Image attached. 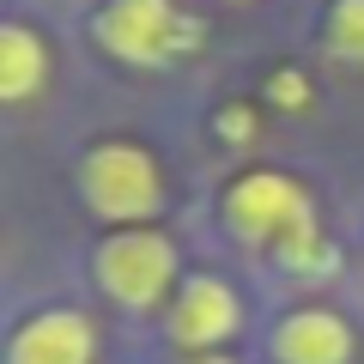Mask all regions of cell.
I'll return each instance as SVG.
<instances>
[{"label":"cell","instance_id":"cell-4","mask_svg":"<svg viewBox=\"0 0 364 364\" xmlns=\"http://www.w3.org/2000/svg\"><path fill=\"white\" fill-rule=\"evenodd\" d=\"M219 225L225 237H237L243 249H261V255H279L298 231H310L316 219V200L291 170H273V164H255V170H237L219 195Z\"/></svg>","mask_w":364,"mask_h":364},{"label":"cell","instance_id":"cell-8","mask_svg":"<svg viewBox=\"0 0 364 364\" xmlns=\"http://www.w3.org/2000/svg\"><path fill=\"white\" fill-rule=\"evenodd\" d=\"M49 79H55V43L31 18H6L0 25V97H6V109H25L31 97H43Z\"/></svg>","mask_w":364,"mask_h":364},{"label":"cell","instance_id":"cell-3","mask_svg":"<svg viewBox=\"0 0 364 364\" xmlns=\"http://www.w3.org/2000/svg\"><path fill=\"white\" fill-rule=\"evenodd\" d=\"M200 18L182 0H97L91 6V43L122 67L164 73L200 49Z\"/></svg>","mask_w":364,"mask_h":364},{"label":"cell","instance_id":"cell-6","mask_svg":"<svg viewBox=\"0 0 364 364\" xmlns=\"http://www.w3.org/2000/svg\"><path fill=\"white\" fill-rule=\"evenodd\" d=\"M358 328L334 304H298L267 328V364H352Z\"/></svg>","mask_w":364,"mask_h":364},{"label":"cell","instance_id":"cell-5","mask_svg":"<svg viewBox=\"0 0 364 364\" xmlns=\"http://www.w3.org/2000/svg\"><path fill=\"white\" fill-rule=\"evenodd\" d=\"M243 328V298L225 273H188L176 286L164 310V340L182 352V358H200V352H225V340H237Z\"/></svg>","mask_w":364,"mask_h":364},{"label":"cell","instance_id":"cell-9","mask_svg":"<svg viewBox=\"0 0 364 364\" xmlns=\"http://www.w3.org/2000/svg\"><path fill=\"white\" fill-rule=\"evenodd\" d=\"M322 55L334 67H364V0H328V13H322Z\"/></svg>","mask_w":364,"mask_h":364},{"label":"cell","instance_id":"cell-2","mask_svg":"<svg viewBox=\"0 0 364 364\" xmlns=\"http://www.w3.org/2000/svg\"><path fill=\"white\" fill-rule=\"evenodd\" d=\"M91 279L116 310L128 316H152L170 310L176 286L188 279L182 273V249L170 231L158 225H128V231H104L97 249H91Z\"/></svg>","mask_w":364,"mask_h":364},{"label":"cell","instance_id":"cell-11","mask_svg":"<svg viewBox=\"0 0 364 364\" xmlns=\"http://www.w3.org/2000/svg\"><path fill=\"white\" fill-rule=\"evenodd\" d=\"M182 364H243V358H231V352H200V358H182Z\"/></svg>","mask_w":364,"mask_h":364},{"label":"cell","instance_id":"cell-1","mask_svg":"<svg viewBox=\"0 0 364 364\" xmlns=\"http://www.w3.org/2000/svg\"><path fill=\"white\" fill-rule=\"evenodd\" d=\"M79 200L97 225L109 231H128V225H158L164 213V164H158L152 146L128 140V134H109V140L85 146L73 164Z\"/></svg>","mask_w":364,"mask_h":364},{"label":"cell","instance_id":"cell-7","mask_svg":"<svg viewBox=\"0 0 364 364\" xmlns=\"http://www.w3.org/2000/svg\"><path fill=\"white\" fill-rule=\"evenodd\" d=\"M6 364H97V322L79 304H43L6 334Z\"/></svg>","mask_w":364,"mask_h":364},{"label":"cell","instance_id":"cell-10","mask_svg":"<svg viewBox=\"0 0 364 364\" xmlns=\"http://www.w3.org/2000/svg\"><path fill=\"white\" fill-rule=\"evenodd\" d=\"M273 267L291 273V279H328V273H340V249H334V237H328L322 225H310V231H298L279 255H273Z\"/></svg>","mask_w":364,"mask_h":364}]
</instances>
